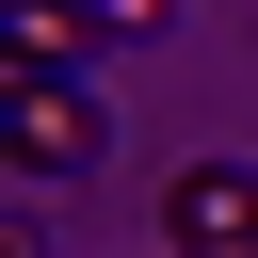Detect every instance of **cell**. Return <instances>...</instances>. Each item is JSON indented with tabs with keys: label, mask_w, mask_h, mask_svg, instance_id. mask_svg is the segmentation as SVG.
<instances>
[{
	"label": "cell",
	"mask_w": 258,
	"mask_h": 258,
	"mask_svg": "<svg viewBox=\"0 0 258 258\" xmlns=\"http://www.w3.org/2000/svg\"><path fill=\"white\" fill-rule=\"evenodd\" d=\"M161 242H177V258H258V177H242V161H177Z\"/></svg>",
	"instance_id": "1"
},
{
	"label": "cell",
	"mask_w": 258,
	"mask_h": 258,
	"mask_svg": "<svg viewBox=\"0 0 258 258\" xmlns=\"http://www.w3.org/2000/svg\"><path fill=\"white\" fill-rule=\"evenodd\" d=\"M16 161H32V177H81V161H97V97H81L64 64H32V97H16Z\"/></svg>",
	"instance_id": "2"
}]
</instances>
